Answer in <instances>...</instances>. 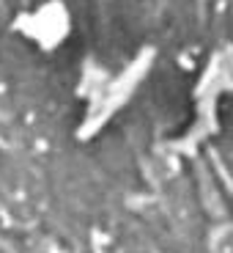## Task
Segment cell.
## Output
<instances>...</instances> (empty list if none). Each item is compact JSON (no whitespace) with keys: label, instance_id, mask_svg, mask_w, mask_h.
<instances>
[{"label":"cell","instance_id":"obj_1","mask_svg":"<svg viewBox=\"0 0 233 253\" xmlns=\"http://www.w3.org/2000/svg\"><path fill=\"white\" fill-rule=\"evenodd\" d=\"M8 31L38 55H55L74 36V8L66 0H28L14 11Z\"/></svg>","mask_w":233,"mask_h":253}]
</instances>
